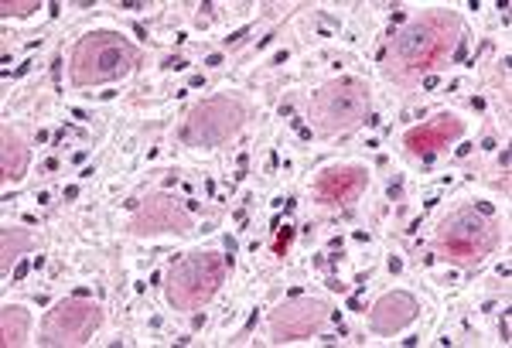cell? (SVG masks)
Masks as SVG:
<instances>
[{"instance_id":"1","label":"cell","mask_w":512,"mask_h":348,"mask_svg":"<svg viewBox=\"0 0 512 348\" xmlns=\"http://www.w3.org/2000/svg\"><path fill=\"white\" fill-rule=\"evenodd\" d=\"M137 55L120 35L110 31H96L79 41V48L72 52V82L76 86H99V82L120 79L134 69Z\"/></svg>"},{"instance_id":"2","label":"cell","mask_w":512,"mask_h":348,"mask_svg":"<svg viewBox=\"0 0 512 348\" xmlns=\"http://www.w3.org/2000/svg\"><path fill=\"white\" fill-rule=\"evenodd\" d=\"M448 28H454L451 14H431L424 21H414L400 38H396V79H414L417 72L431 69L437 58L444 55V41H448Z\"/></svg>"},{"instance_id":"3","label":"cell","mask_w":512,"mask_h":348,"mask_svg":"<svg viewBox=\"0 0 512 348\" xmlns=\"http://www.w3.org/2000/svg\"><path fill=\"white\" fill-rule=\"evenodd\" d=\"M369 113V89L355 79H342L325 86L315 96L311 116H315L321 134H338V130H349L362 116Z\"/></svg>"},{"instance_id":"4","label":"cell","mask_w":512,"mask_h":348,"mask_svg":"<svg viewBox=\"0 0 512 348\" xmlns=\"http://www.w3.org/2000/svg\"><path fill=\"white\" fill-rule=\"evenodd\" d=\"M437 243L444 253L458 263H478L495 246V232L489 222H482L472 209L454 212L441 229H437Z\"/></svg>"},{"instance_id":"5","label":"cell","mask_w":512,"mask_h":348,"mask_svg":"<svg viewBox=\"0 0 512 348\" xmlns=\"http://www.w3.org/2000/svg\"><path fill=\"white\" fill-rule=\"evenodd\" d=\"M222 270H226L222 260H216L212 253L185 260L175 273H171V287H168L171 304H175V308H188V311L198 308V304H205L219 290Z\"/></svg>"},{"instance_id":"6","label":"cell","mask_w":512,"mask_h":348,"mask_svg":"<svg viewBox=\"0 0 512 348\" xmlns=\"http://www.w3.org/2000/svg\"><path fill=\"white\" fill-rule=\"evenodd\" d=\"M243 127V110L229 99H209L195 106L185 123V140L192 147H219Z\"/></svg>"},{"instance_id":"7","label":"cell","mask_w":512,"mask_h":348,"mask_svg":"<svg viewBox=\"0 0 512 348\" xmlns=\"http://www.w3.org/2000/svg\"><path fill=\"white\" fill-rule=\"evenodd\" d=\"M99 325V308L86 304L76 294V301H62L59 308L48 314L45 342L48 345H82Z\"/></svg>"},{"instance_id":"8","label":"cell","mask_w":512,"mask_h":348,"mask_svg":"<svg viewBox=\"0 0 512 348\" xmlns=\"http://www.w3.org/2000/svg\"><path fill=\"white\" fill-rule=\"evenodd\" d=\"M325 304L318 301H294L274 311V338L277 342H297V338H308L311 331L325 325Z\"/></svg>"},{"instance_id":"9","label":"cell","mask_w":512,"mask_h":348,"mask_svg":"<svg viewBox=\"0 0 512 348\" xmlns=\"http://www.w3.org/2000/svg\"><path fill=\"white\" fill-rule=\"evenodd\" d=\"M417 311H420V304L414 301L410 294H386L383 301L376 304L373 314H369V321H373V328L379 331V335H393V331H400V328H407L410 321L417 318Z\"/></svg>"},{"instance_id":"10","label":"cell","mask_w":512,"mask_h":348,"mask_svg":"<svg viewBox=\"0 0 512 348\" xmlns=\"http://www.w3.org/2000/svg\"><path fill=\"white\" fill-rule=\"evenodd\" d=\"M362 188V171L345 168V171H325L318 181V195L325 202H352Z\"/></svg>"},{"instance_id":"11","label":"cell","mask_w":512,"mask_h":348,"mask_svg":"<svg viewBox=\"0 0 512 348\" xmlns=\"http://www.w3.org/2000/svg\"><path fill=\"white\" fill-rule=\"evenodd\" d=\"M461 134V123L454 120L451 113H444L437 123H427V127L414 130V134L407 137V144L414 147V151H431V147H444L451 137Z\"/></svg>"},{"instance_id":"12","label":"cell","mask_w":512,"mask_h":348,"mask_svg":"<svg viewBox=\"0 0 512 348\" xmlns=\"http://www.w3.org/2000/svg\"><path fill=\"white\" fill-rule=\"evenodd\" d=\"M137 232H161V229H175V232H188V219L175 209V202H154L147 205L144 219L134 226Z\"/></svg>"},{"instance_id":"13","label":"cell","mask_w":512,"mask_h":348,"mask_svg":"<svg viewBox=\"0 0 512 348\" xmlns=\"http://www.w3.org/2000/svg\"><path fill=\"white\" fill-rule=\"evenodd\" d=\"M24 335H28V314H24V308H4V342L21 345Z\"/></svg>"},{"instance_id":"14","label":"cell","mask_w":512,"mask_h":348,"mask_svg":"<svg viewBox=\"0 0 512 348\" xmlns=\"http://www.w3.org/2000/svg\"><path fill=\"white\" fill-rule=\"evenodd\" d=\"M4 174L7 178H21L24 174V147L11 137H7V144H4Z\"/></svg>"},{"instance_id":"15","label":"cell","mask_w":512,"mask_h":348,"mask_svg":"<svg viewBox=\"0 0 512 348\" xmlns=\"http://www.w3.org/2000/svg\"><path fill=\"white\" fill-rule=\"evenodd\" d=\"M287 243H291V226H284V232L277 236V250H284Z\"/></svg>"},{"instance_id":"16","label":"cell","mask_w":512,"mask_h":348,"mask_svg":"<svg viewBox=\"0 0 512 348\" xmlns=\"http://www.w3.org/2000/svg\"><path fill=\"white\" fill-rule=\"evenodd\" d=\"M475 209H478V212H482V215H492V212H495V209H492V205H489V202H475Z\"/></svg>"},{"instance_id":"17","label":"cell","mask_w":512,"mask_h":348,"mask_svg":"<svg viewBox=\"0 0 512 348\" xmlns=\"http://www.w3.org/2000/svg\"><path fill=\"white\" fill-rule=\"evenodd\" d=\"M164 65H168V69H185V62H181V58H168Z\"/></svg>"}]
</instances>
